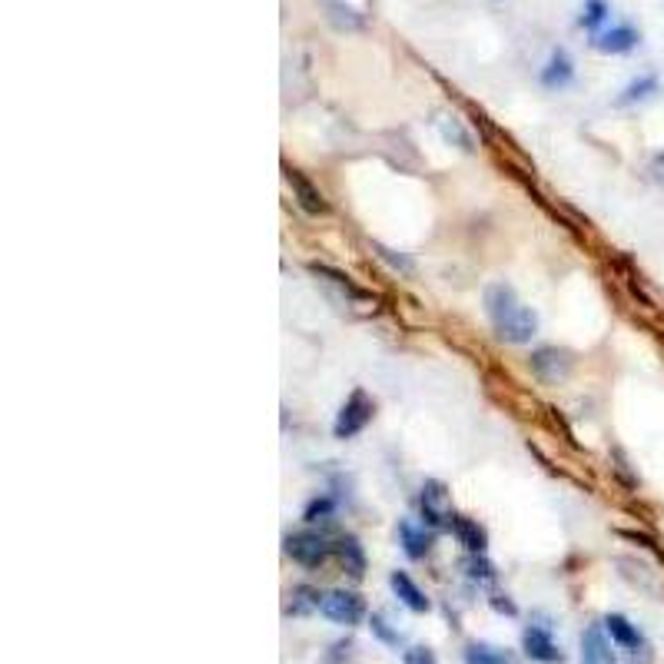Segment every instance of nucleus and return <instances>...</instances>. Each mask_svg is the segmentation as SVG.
Segmentation results:
<instances>
[{
    "label": "nucleus",
    "mask_w": 664,
    "mask_h": 664,
    "mask_svg": "<svg viewBox=\"0 0 664 664\" xmlns=\"http://www.w3.org/2000/svg\"><path fill=\"white\" fill-rule=\"evenodd\" d=\"M485 313H489V323L498 339L512 342V346H525V342L535 339L538 313L532 306H525L508 283L485 286Z\"/></svg>",
    "instance_id": "obj_1"
},
{
    "label": "nucleus",
    "mask_w": 664,
    "mask_h": 664,
    "mask_svg": "<svg viewBox=\"0 0 664 664\" xmlns=\"http://www.w3.org/2000/svg\"><path fill=\"white\" fill-rule=\"evenodd\" d=\"M419 512H422V522L432 528V532H442V528H452L455 525V508H452V495L445 489V482L439 479H425L422 482V492H419Z\"/></svg>",
    "instance_id": "obj_2"
},
{
    "label": "nucleus",
    "mask_w": 664,
    "mask_h": 664,
    "mask_svg": "<svg viewBox=\"0 0 664 664\" xmlns=\"http://www.w3.org/2000/svg\"><path fill=\"white\" fill-rule=\"evenodd\" d=\"M372 415H376V402L366 396V389H352L349 399L342 402L336 422H332V435H336L339 442L356 439V435L372 422Z\"/></svg>",
    "instance_id": "obj_3"
},
{
    "label": "nucleus",
    "mask_w": 664,
    "mask_h": 664,
    "mask_svg": "<svg viewBox=\"0 0 664 664\" xmlns=\"http://www.w3.org/2000/svg\"><path fill=\"white\" fill-rule=\"evenodd\" d=\"M283 552L293 558L296 565L319 568V565H326V558L336 552V548H332L326 538L316 535V532H296V535H286Z\"/></svg>",
    "instance_id": "obj_4"
},
{
    "label": "nucleus",
    "mask_w": 664,
    "mask_h": 664,
    "mask_svg": "<svg viewBox=\"0 0 664 664\" xmlns=\"http://www.w3.org/2000/svg\"><path fill=\"white\" fill-rule=\"evenodd\" d=\"M319 615H326L329 621H336V625H359L362 618H366V605H362V598L356 591H326L323 601H319Z\"/></svg>",
    "instance_id": "obj_5"
},
{
    "label": "nucleus",
    "mask_w": 664,
    "mask_h": 664,
    "mask_svg": "<svg viewBox=\"0 0 664 664\" xmlns=\"http://www.w3.org/2000/svg\"><path fill=\"white\" fill-rule=\"evenodd\" d=\"M522 651L538 664H565V651L558 648L548 625H528L522 631Z\"/></svg>",
    "instance_id": "obj_6"
},
{
    "label": "nucleus",
    "mask_w": 664,
    "mask_h": 664,
    "mask_svg": "<svg viewBox=\"0 0 664 664\" xmlns=\"http://www.w3.org/2000/svg\"><path fill=\"white\" fill-rule=\"evenodd\" d=\"M286 183L293 186L296 203L303 206V210H306L309 216H323V213H329L326 196L319 193V186H316L313 180H309V176H303L299 170H293V166H286Z\"/></svg>",
    "instance_id": "obj_7"
},
{
    "label": "nucleus",
    "mask_w": 664,
    "mask_h": 664,
    "mask_svg": "<svg viewBox=\"0 0 664 664\" xmlns=\"http://www.w3.org/2000/svg\"><path fill=\"white\" fill-rule=\"evenodd\" d=\"M432 542H435V532L425 522H412V518H402L399 522V545L415 562L432 552Z\"/></svg>",
    "instance_id": "obj_8"
},
{
    "label": "nucleus",
    "mask_w": 664,
    "mask_h": 664,
    "mask_svg": "<svg viewBox=\"0 0 664 664\" xmlns=\"http://www.w3.org/2000/svg\"><path fill=\"white\" fill-rule=\"evenodd\" d=\"M532 372L542 382H558L565 379L568 372H572V359H568V352L562 349H535L532 352Z\"/></svg>",
    "instance_id": "obj_9"
},
{
    "label": "nucleus",
    "mask_w": 664,
    "mask_h": 664,
    "mask_svg": "<svg viewBox=\"0 0 664 664\" xmlns=\"http://www.w3.org/2000/svg\"><path fill=\"white\" fill-rule=\"evenodd\" d=\"M591 44H595V50H601V54H631V50L641 44V34L631 24H618L595 34Z\"/></svg>",
    "instance_id": "obj_10"
},
{
    "label": "nucleus",
    "mask_w": 664,
    "mask_h": 664,
    "mask_svg": "<svg viewBox=\"0 0 664 664\" xmlns=\"http://www.w3.org/2000/svg\"><path fill=\"white\" fill-rule=\"evenodd\" d=\"M581 664H615V651L605 638V621L588 625L585 635H581Z\"/></svg>",
    "instance_id": "obj_11"
},
{
    "label": "nucleus",
    "mask_w": 664,
    "mask_h": 664,
    "mask_svg": "<svg viewBox=\"0 0 664 664\" xmlns=\"http://www.w3.org/2000/svg\"><path fill=\"white\" fill-rule=\"evenodd\" d=\"M605 631L611 635L618 648H625L628 655H641V651H648V641L645 635L638 631V625H631L625 615H608L605 618Z\"/></svg>",
    "instance_id": "obj_12"
},
{
    "label": "nucleus",
    "mask_w": 664,
    "mask_h": 664,
    "mask_svg": "<svg viewBox=\"0 0 664 664\" xmlns=\"http://www.w3.org/2000/svg\"><path fill=\"white\" fill-rule=\"evenodd\" d=\"M538 80H542V87H548V90H565L568 83L575 80L572 57H568L565 50H552V57H548V64L542 67Z\"/></svg>",
    "instance_id": "obj_13"
},
{
    "label": "nucleus",
    "mask_w": 664,
    "mask_h": 664,
    "mask_svg": "<svg viewBox=\"0 0 664 664\" xmlns=\"http://www.w3.org/2000/svg\"><path fill=\"white\" fill-rule=\"evenodd\" d=\"M389 585H392V591H396V598L402 601V605H406L409 611H415V615H425V611L432 608L429 595H425V591L415 585V581L406 572H392Z\"/></svg>",
    "instance_id": "obj_14"
},
{
    "label": "nucleus",
    "mask_w": 664,
    "mask_h": 664,
    "mask_svg": "<svg viewBox=\"0 0 664 664\" xmlns=\"http://www.w3.org/2000/svg\"><path fill=\"white\" fill-rule=\"evenodd\" d=\"M455 538H459V545H465V552L469 555H485V548H489V532L475 522V518H455L452 525Z\"/></svg>",
    "instance_id": "obj_15"
},
{
    "label": "nucleus",
    "mask_w": 664,
    "mask_h": 664,
    "mask_svg": "<svg viewBox=\"0 0 664 664\" xmlns=\"http://www.w3.org/2000/svg\"><path fill=\"white\" fill-rule=\"evenodd\" d=\"M336 555H339V562H342V568L352 575V578H362L366 575V552H362V545H359V538L356 535H342L336 545Z\"/></svg>",
    "instance_id": "obj_16"
},
{
    "label": "nucleus",
    "mask_w": 664,
    "mask_h": 664,
    "mask_svg": "<svg viewBox=\"0 0 664 664\" xmlns=\"http://www.w3.org/2000/svg\"><path fill=\"white\" fill-rule=\"evenodd\" d=\"M462 658L465 664H518L512 651L489 645V641H472V645H465Z\"/></svg>",
    "instance_id": "obj_17"
},
{
    "label": "nucleus",
    "mask_w": 664,
    "mask_h": 664,
    "mask_svg": "<svg viewBox=\"0 0 664 664\" xmlns=\"http://www.w3.org/2000/svg\"><path fill=\"white\" fill-rule=\"evenodd\" d=\"M323 7H326V17H329L339 30H362V27H366V17H362L356 7L342 4V0H326Z\"/></svg>",
    "instance_id": "obj_18"
},
{
    "label": "nucleus",
    "mask_w": 664,
    "mask_h": 664,
    "mask_svg": "<svg viewBox=\"0 0 664 664\" xmlns=\"http://www.w3.org/2000/svg\"><path fill=\"white\" fill-rule=\"evenodd\" d=\"M655 93H658V77H655V74H645V77H638V80L628 83L625 93L618 97V107H631V103H641V100L655 97Z\"/></svg>",
    "instance_id": "obj_19"
},
{
    "label": "nucleus",
    "mask_w": 664,
    "mask_h": 664,
    "mask_svg": "<svg viewBox=\"0 0 664 664\" xmlns=\"http://www.w3.org/2000/svg\"><path fill=\"white\" fill-rule=\"evenodd\" d=\"M611 7L605 4V0H585V10H581V27L591 30V37L601 34V24L608 20Z\"/></svg>",
    "instance_id": "obj_20"
},
{
    "label": "nucleus",
    "mask_w": 664,
    "mask_h": 664,
    "mask_svg": "<svg viewBox=\"0 0 664 664\" xmlns=\"http://www.w3.org/2000/svg\"><path fill=\"white\" fill-rule=\"evenodd\" d=\"M289 598H293V605L286 608V615H306V611L319 608V601H323V595H319L316 588H309V585H299Z\"/></svg>",
    "instance_id": "obj_21"
},
{
    "label": "nucleus",
    "mask_w": 664,
    "mask_h": 664,
    "mask_svg": "<svg viewBox=\"0 0 664 664\" xmlns=\"http://www.w3.org/2000/svg\"><path fill=\"white\" fill-rule=\"evenodd\" d=\"M465 575L479 581V585H489V581H495V565L485 555H469L465 558Z\"/></svg>",
    "instance_id": "obj_22"
},
{
    "label": "nucleus",
    "mask_w": 664,
    "mask_h": 664,
    "mask_svg": "<svg viewBox=\"0 0 664 664\" xmlns=\"http://www.w3.org/2000/svg\"><path fill=\"white\" fill-rule=\"evenodd\" d=\"M332 512H336V502H332L329 495H319V498H313V502L303 508V518H306L309 525H313V522H326Z\"/></svg>",
    "instance_id": "obj_23"
},
{
    "label": "nucleus",
    "mask_w": 664,
    "mask_h": 664,
    "mask_svg": "<svg viewBox=\"0 0 664 664\" xmlns=\"http://www.w3.org/2000/svg\"><path fill=\"white\" fill-rule=\"evenodd\" d=\"M439 130H442V137L449 140V143H455V147H462V150H472V137L465 133L462 127H459V120H449V117H442L439 120Z\"/></svg>",
    "instance_id": "obj_24"
},
{
    "label": "nucleus",
    "mask_w": 664,
    "mask_h": 664,
    "mask_svg": "<svg viewBox=\"0 0 664 664\" xmlns=\"http://www.w3.org/2000/svg\"><path fill=\"white\" fill-rule=\"evenodd\" d=\"M369 628H372V635H376L379 641H386L389 648H399V645H402V635H399V631H392L389 621L382 618V615H372V618H369Z\"/></svg>",
    "instance_id": "obj_25"
},
{
    "label": "nucleus",
    "mask_w": 664,
    "mask_h": 664,
    "mask_svg": "<svg viewBox=\"0 0 664 664\" xmlns=\"http://www.w3.org/2000/svg\"><path fill=\"white\" fill-rule=\"evenodd\" d=\"M402 661H406V664H439V658H435V651H432V648H425V645L409 648L406 655H402Z\"/></svg>",
    "instance_id": "obj_26"
},
{
    "label": "nucleus",
    "mask_w": 664,
    "mask_h": 664,
    "mask_svg": "<svg viewBox=\"0 0 664 664\" xmlns=\"http://www.w3.org/2000/svg\"><path fill=\"white\" fill-rule=\"evenodd\" d=\"M379 249V256L386 259V263L392 266V269H402V273H412V263L406 256H392V249H386V246H376Z\"/></svg>",
    "instance_id": "obj_27"
},
{
    "label": "nucleus",
    "mask_w": 664,
    "mask_h": 664,
    "mask_svg": "<svg viewBox=\"0 0 664 664\" xmlns=\"http://www.w3.org/2000/svg\"><path fill=\"white\" fill-rule=\"evenodd\" d=\"M489 601H492V608H495V611H502V615H508V618H515V615H518V608L512 605V601H508V595H498V591H495V595H492Z\"/></svg>",
    "instance_id": "obj_28"
}]
</instances>
